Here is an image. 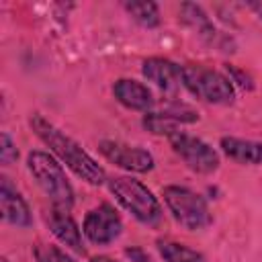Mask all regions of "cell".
I'll list each match as a JSON object with an SVG mask.
<instances>
[{"instance_id":"cell-1","label":"cell","mask_w":262,"mask_h":262,"mask_svg":"<svg viewBox=\"0 0 262 262\" xmlns=\"http://www.w3.org/2000/svg\"><path fill=\"white\" fill-rule=\"evenodd\" d=\"M31 127L33 131L49 145V149L66 162V166L78 174L82 180L90 182V184H102L104 182V170L68 135H63L59 129H55L51 123H47L41 115H33L31 119Z\"/></svg>"},{"instance_id":"cell-2","label":"cell","mask_w":262,"mask_h":262,"mask_svg":"<svg viewBox=\"0 0 262 262\" xmlns=\"http://www.w3.org/2000/svg\"><path fill=\"white\" fill-rule=\"evenodd\" d=\"M29 170L51 199L53 209L70 211L74 205V190L61 170V166L45 151H31L29 154Z\"/></svg>"},{"instance_id":"cell-3","label":"cell","mask_w":262,"mask_h":262,"mask_svg":"<svg viewBox=\"0 0 262 262\" xmlns=\"http://www.w3.org/2000/svg\"><path fill=\"white\" fill-rule=\"evenodd\" d=\"M108 188L115 194V199L141 223L154 225L160 221V217H162L160 203L139 180L119 176L108 182Z\"/></svg>"},{"instance_id":"cell-4","label":"cell","mask_w":262,"mask_h":262,"mask_svg":"<svg viewBox=\"0 0 262 262\" xmlns=\"http://www.w3.org/2000/svg\"><path fill=\"white\" fill-rule=\"evenodd\" d=\"M182 84L199 98L215 104H229L233 100L231 82L219 72L205 70L199 66L182 68Z\"/></svg>"},{"instance_id":"cell-5","label":"cell","mask_w":262,"mask_h":262,"mask_svg":"<svg viewBox=\"0 0 262 262\" xmlns=\"http://www.w3.org/2000/svg\"><path fill=\"white\" fill-rule=\"evenodd\" d=\"M164 201L172 211L174 219L186 229H199L209 223V209L203 196L184 186H166Z\"/></svg>"},{"instance_id":"cell-6","label":"cell","mask_w":262,"mask_h":262,"mask_svg":"<svg viewBox=\"0 0 262 262\" xmlns=\"http://www.w3.org/2000/svg\"><path fill=\"white\" fill-rule=\"evenodd\" d=\"M172 141V147L174 151L186 162L188 168H192L194 172H213L219 164V158L215 154V149L205 143L203 139L199 137H192V135H186V133H174L170 137Z\"/></svg>"},{"instance_id":"cell-7","label":"cell","mask_w":262,"mask_h":262,"mask_svg":"<svg viewBox=\"0 0 262 262\" xmlns=\"http://www.w3.org/2000/svg\"><path fill=\"white\" fill-rule=\"evenodd\" d=\"M84 233L94 244H108L121 233V219L111 205L92 209L84 219Z\"/></svg>"},{"instance_id":"cell-8","label":"cell","mask_w":262,"mask_h":262,"mask_svg":"<svg viewBox=\"0 0 262 262\" xmlns=\"http://www.w3.org/2000/svg\"><path fill=\"white\" fill-rule=\"evenodd\" d=\"M100 151L104 154L106 160H111L113 164H117L129 172H147L154 168L151 154L141 147H129V145H123L117 141H102Z\"/></svg>"},{"instance_id":"cell-9","label":"cell","mask_w":262,"mask_h":262,"mask_svg":"<svg viewBox=\"0 0 262 262\" xmlns=\"http://www.w3.org/2000/svg\"><path fill=\"white\" fill-rule=\"evenodd\" d=\"M143 76L162 90H176L182 84V68L170 59L149 57L143 61Z\"/></svg>"},{"instance_id":"cell-10","label":"cell","mask_w":262,"mask_h":262,"mask_svg":"<svg viewBox=\"0 0 262 262\" xmlns=\"http://www.w3.org/2000/svg\"><path fill=\"white\" fill-rule=\"evenodd\" d=\"M0 207H2V217L12 223V225H29L31 223V215H29V207L23 201V196L10 186L8 178H2V186H0Z\"/></svg>"},{"instance_id":"cell-11","label":"cell","mask_w":262,"mask_h":262,"mask_svg":"<svg viewBox=\"0 0 262 262\" xmlns=\"http://www.w3.org/2000/svg\"><path fill=\"white\" fill-rule=\"evenodd\" d=\"M113 92L121 104H125L127 108H133V111H147L154 102L151 92L135 80H119L115 84Z\"/></svg>"},{"instance_id":"cell-12","label":"cell","mask_w":262,"mask_h":262,"mask_svg":"<svg viewBox=\"0 0 262 262\" xmlns=\"http://www.w3.org/2000/svg\"><path fill=\"white\" fill-rule=\"evenodd\" d=\"M49 227H51V231L55 233V237H57L59 242H63L66 246L74 248L76 252H84L80 229H78L76 221L68 215V211L53 209V213L49 215Z\"/></svg>"},{"instance_id":"cell-13","label":"cell","mask_w":262,"mask_h":262,"mask_svg":"<svg viewBox=\"0 0 262 262\" xmlns=\"http://www.w3.org/2000/svg\"><path fill=\"white\" fill-rule=\"evenodd\" d=\"M223 151L242 164H262V143L237 137H223L221 139Z\"/></svg>"},{"instance_id":"cell-14","label":"cell","mask_w":262,"mask_h":262,"mask_svg":"<svg viewBox=\"0 0 262 262\" xmlns=\"http://www.w3.org/2000/svg\"><path fill=\"white\" fill-rule=\"evenodd\" d=\"M192 121H196V115H192L188 111L186 113H151V115H145L143 125L151 133L172 137L174 133H178L176 131L178 123H192Z\"/></svg>"},{"instance_id":"cell-15","label":"cell","mask_w":262,"mask_h":262,"mask_svg":"<svg viewBox=\"0 0 262 262\" xmlns=\"http://www.w3.org/2000/svg\"><path fill=\"white\" fill-rule=\"evenodd\" d=\"M160 254L166 262H207L199 252L176 242H160Z\"/></svg>"},{"instance_id":"cell-16","label":"cell","mask_w":262,"mask_h":262,"mask_svg":"<svg viewBox=\"0 0 262 262\" xmlns=\"http://www.w3.org/2000/svg\"><path fill=\"white\" fill-rule=\"evenodd\" d=\"M127 12L141 25L145 27H156L158 25V6L154 2H147V0H133V2H127L125 4Z\"/></svg>"},{"instance_id":"cell-17","label":"cell","mask_w":262,"mask_h":262,"mask_svg":"<svg viewBox=\"0 0 262 262\" xmlns=\"http://www.w3.org/2000/svg\"><path fill=\"white\" fill-rule=\"evenodd\" d=\"M37 260L39 262H74L70 256H66L61 250L47 246V248H39L37 250Z\"/></svg>"},{"instance_id":"cell-18","label":"cell","mask_w":262,"mask_h":262,"mask_svg":"<svg viewBox=\"0 0 262 262\" xmlns=\"http://www.w3.org/2000/svg\"><path fill=\"white\" fill-rule=\"evenodd\" d=\"M16 156H18V151H16V147L12 145L10 137H8L6 133H2V147H0V160H2V164L14 162Z\"/></svg>"},{"instance_id":"cell-19","label":"cell","mask_w":262,"mask_h":262,"mask_svg":"<svg viewBox=\"0 0 262 262\" xmlns=\"http://www.w3.org/2000/svg\"><path fill=\"white\" fill-rule=\"evenodd\" d=\"M250 6H252V8H254V10H256V12H258V14L262 16V2H258V0H254V2H250Z\"/></svg>"},{"instance_id":"cell-20","label":"cell","mask_w":262,"mask_h":262,"mask_svg":"<svg viewBox=\"0 0 262 262\" xmlns=\"http://www.w3.org/2000/svg\"><path fill=\"white\" fill-rule=\"evenodd\" d=\"M90 262H117V260H113V258H106V256H98V258H92Z\"/></svg>"},{"instance_id":"cell-21","label":"cell","mask_w":262,"mask_h":262,"mask_svg":"<svg viewBox=\"0 0 262 262\" xmlns=\"http://www.w3.org/2000/svg\"><path fill=\"white\" fill-rule=\"evenodd\" d=\"M2 262H8V260H2Z\"/></svg>"}]
</instances>
